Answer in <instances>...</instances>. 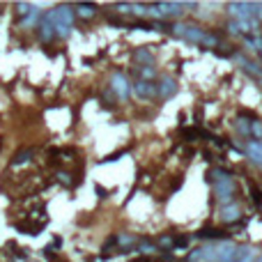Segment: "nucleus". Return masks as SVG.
I'll use <instances>...</instances> for the list:
<instances>
[{"label": "nucleus", "mask_w": 262, "mask_h": 262, "mask_svg": "<svg viewBox=\"0 0 262 262\" xmlns=\"http://www.w3.org/2000/svg\"><path fill=\"white\" fill-rule=\"evenodd\" d=\"M46 16L51 18V23H53V28H55V35L58 37L69 35L71 26H74V9L71 7H58V9H53L51 14H46Z\"/></svg>", "instance_id": "nucleus-1"}, {"label": "nucleus", "mask_w": 262, "mask_h": 262, "mask_svg": "<svg viewBox=\"0 0 262 262\" xmlns=\"http://www.w3.org/2000/svg\"><path fill=\"white\" fill-rule=\"evenodd\" d=\"M214 193H216V200L226 205H232V196H235V182L228 180V182H218L214 184Z\"/></svg>", "instance_id": "nucleus-2"}, {"label": "nucleus", "mask_w": 262, "mask_h": 262, "mask_svg": "<svg viewBox=\"0 0 262 262\" xmlns=\"http://www.w3.org/2000/svg\"><path fill=\"white\" fill-rule=\"evenodd\" d=\"M111 90H113L120 99H127L131 92V85H129V81H127V76L120 74V71H115L113 76H111Z\"/></svg>", "instance_id": "nucleus-3"}, {"label": "nucleus", "mask_w": 262, "mask_h": 262, "mask_svg": "<svg viewBox=\"0 0 262 262\" xmlns=\"http://www.w3.org/2000/svg\"><path fill=\"white\" fill-rule=\"evenodd\" d=\"M177 92V81L173 76H161L157 83V95L159 99H170Z\"/></svg>", "instance_id": "nucleus-4"}, {"label": "nucleus", "mask_w": 262, "mask_h": 262, "mask_svg": "<svg viewBox=\"0 0 262 262\" xmlns=\"http://www.w3.org/2000/svg\"><path fill=\"white\" fill-rule=\"evenodd\" d=\"M131 90H133V95L140 97V99H154V97H159L157 95V85H154V83H149V81H140L138 79L136 83H133Z\"/></svg>", "instance_id": "nucleus-5"}, {"label": "nucleus", "mask_w": 262, "mask_h": 262, "mask_svg": "<svg viewBox=\"0 0 262 262\" xmlns=\"http://www.w3.org/2000/svg\"><path fill=\"white\" fill-rule=\"evenodd\" d=\"M221 218L226 221V223H237L239 218H242V212L237 205H226L223 210H221Z\"/></svg>", "instance_id": "nucleus-6"}, {"label": "nucleus", "mask_w": 262, "mask_h": 262, "mask_svg": "<svg viewBox=\"0 0 262 262\" xmlns=\"http://www.w3.org/2000/svg\"><path fill=\"white\" fill-rule=\"evenodd\" d=\"M39 35H42V42L44 44L51 42L53 37H55V28H53V23H51V18H49V16H44L42 26H39Z\"/></svg>", "instance_id": "nucleus-7"}, {"label": "nucleus", "mask_w": 262, "mask_h": 262, "mask_svg": "<svg viewBox=\"0 0 262 262\" xmlns=\"http://www.w3.org/2000/svg\"><path fill=\"white\" fill-rule=\"evenodd\" d=\"M196 237H200V239H228V232L216 230V228H205L200 232H196Z\"/></svg>", "instance_id": "nucleus-8"}, {"label": "nucleus", "mask_w": 262, "mask_h": 262, "mask_svg": "<svg viewBox=\"0 0 262 262\" xmlns=\"http://www.w3.org/2000/svg\"><path fill=\"white\" fill-rule=\"evenodd\" d=\"M133 58L140 62V67H152V65H154V58H152V53L145 51V49H138V51L133 53Z\"/></svg>", "instance_id": "nucleus-9"}, {"label": "nucleus", "mask_w": 262, "mask_h": 262, "mask_svg": "<svg viewBox=\"0 0 262 262\" xmlns=\"http://www.w3.org/2000/svg\"><path fill=\"white\" fill-rule=\"evenodd\" d=\"M210 175H212V180H214V184L232 180V173H230V170H223V168H214V170H212Z\"/></svg>", "instance_id": "nucleus-10"}, {"label": "nucleus", "mask_w": 262, "mask_h": 262, "mask_svg": "<svg viewBox=\"0 0 262 262\" xmlns=\"http://www.w3.org/2000/svg\"><path fill=\"white\" fill-rule=\"evenodd\" d=\"M76 14H79L81 18H95L97 7L95 5H79V7H76Z\"/></svg>", "instance_id": "nucleus-11"}, {"label": "nucleus", "mask_w": 262, "mask_h": 262, "mask_svg": "<svg viewBox=\"0 0 262 262\" xmlns=\"http://www.w3.org/2000/svg\"><path fill=\"white\" fill-rule=\"evenodd\" d=\"M138 76H140V81H149V83H152V81L157 79V71L152 69V67H140Z\"/></svg>", "instance_id": "nucleus-12"}, {"label": "nucleus", "mask_w": 262, "mask_h": 262, "mask_svg": "<svg viewBox=\"0 0 262 262\" xmlns=\"http://www.w3.org/2000/svg\"><path fill=\"white\" fill-rule=\"evenodd\" d=\"M138 251H140V253H145V255H149V253H154V251H159V248L154 244H149L147 239H140V242H138Z\"/></svg>", "instance_id": "nucleus-13"}, {"label": "nucleus", "mask_w": 262, "mask_h": 262, "mask_svg": "<svg viewBox=\"0 0 262 262\" xmlns=\"http://www.w3.org/2000/svg\"><path fill=\"white\" fill-rule=\"evenodd\" d=\"M37 16H39V12H37V9H33V12H30V14H28V16L23 18V21H21V26H23V28L33 26V23H35V21H37Z\"/></svg>", "instance_id": "nucleus-14"}, {"label": "nucleus", "mask_w": 262, "mask_h": 262, "mask_svg": "<svg viewBox=\"0 0 262 262\" xmlns=\"http://www.w3.org/2000/svg\"><path fill=\"white\" fill-rule=\"evenodd\" d=\"M251 136H255V138H262V122H260V120L251 122Z\"/></svg>", "instance_id": "nucleus-15"}, {"label": "nucleus", "mask_w": 262, "mask_h": 262, "mask_svg": "<svg viewBox=\"0 0 262 262\" xmlns=\"http://www.w3.org/2000/svg\"><path fill=\"white\" fill-rule=\"evenodd\" d=\"M237 129L244 136H251V122H246V120H237Z\"/></svg>", "instance_id": "nucleus-16"}, {"label": "nucleus", "mask_w": 262, "mask_h": 262, "mask_svg": "<svg viewBox=\"0 0 262 262\" xmlns=\"http://www.w3.org/2000/svg\"><path fill=\"white\" fill-rule=\"evenodd\" d=\"M28 157H33V152L30 149H26V152H21L16 159H14V164H23V161H28Z\"/></svg>", "instance_id": "nucleus-17"}, {"label": "nucleus", "mask_w": 262, "mask_h": 262, "mask_svg": "<svg viewBox=\"0 0 262 262\" xmlns=\"http://www.w3.org/2000/svg\"><path fill=\"white\" fill-rule=\"evenodd\" d=\"M58 180H60L62 184H71V175H67V173H58Z\"/></svg>", "instance_id": "nucleus-18"}, {"label": "nucleus", "mask_w": 262, "mask_h": 262, "mask_svg": "<svg viewBox=\"0 0 262 262\" xmlns=\"http://www.w3.org/2000/svg\"><path fill=\"white\" fill-rule=\"evenodd\" d=\"M117 242H120V244H133V237H129V235H120V237H117Z\"/></svg>", "instance_id": "nucleus-19"}, {"label": "nucleus", "mask_w": 262, "mask_h": 262, "mask_svg": "<svg viewBox=\"0 0 262 262\" xmlns=\"http://www.w3.org/2000/svg\"><path fill=\"white\" fill-rule=\"evenodd\" d=\"M117 9H120V14H129V9H133V5H117Z\"/></svg>", "instance_id": "nucleus-20"}, {"label": "nucleus", "mask_w": 262, "mask_h": 262, "mask_svg": "<svg viewBox=\"0 0 262 262\" xmlns=\"http://www.w3.org/2000/svg\"><path fill=\"white\" fill-rule=\"evenodd\" d=\"M173 244V239L170 237H161V246H170Z\"/></svg>", "instance_id": "nucleus-21"}, {"label": "nucleus", "mask_w": 262, "mask_h": 262, "mask_svg": "<svg viewBox=\"0 0 262 262\" xmlns=\"http://www.w3.org/2000/svg\"><path fill=\"white\" fill-rule=\"evenodd\" d=\"M255 262H262V253H260V255H258V260H255Z\"/></svg>", "instance_id": "nucleus-22"}, {"label": "nucleus", "mask_w": 262, "mask_h": 262, "mask_svg": "<svg viewBox=\"0 0 262 262\" xmlns=\"http://www.w3.org/2000/svg\"><path fill=\"white\" fill-rule=\"evenodd\" d=\"M260 53H262V49H260Z\"/></svg>", "instance_id": "nucleus-23"}, {"label": "nucleus", "mask_w": 262, "mask_h": 262, "mask_svg": "<svg viewBox=\"0 0 262 262\" xmlns=\"http://www.w3.org/2000/svg\"><path fill=\"white\" fill-rule=\"evenodd\" d=\"M214 262H216V260H214Z\"/></svg>", "instance_id": "nucleus-24"}]
</instances>
